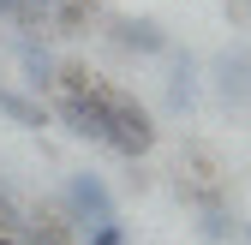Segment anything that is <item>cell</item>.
<instances>
[{"label":"cell","instance_id":"6da1fadb","mask_svg":"<svg viewBox=\"0 0 251 245\" xmlns=\"http://www.w3.org/2000/svg\"><path fill=\"white\" fill-rule=\"evenodd\" d=\"M102 102H108V149L126 162H138L155 149V120L138 96H126V90H102Z\"/></svg>","mask_w":251,"mask_h":245},{"label":"cell","instance_id":"7a4b0ae2","mask_svg":"<svg viewBox=\"0 0 251 245\" xmlns=\"http://www.w3.org/2000/svg\"><path fill=\"white\" fill-rule=\"evenodd\" d=\"M66 221H78V227L120 221V216H114V192L102 186L96 173H72V179H66Z\"/></svg>","mask_w":251,"mask_h":245},{"label":"cell","instance_id":"3957f363","mask_svg":"<svg viewBox=\"0 0 251 245\" xmlns=\"http://www.w3.org/2000/svg\"><path fill=\"white\" fill-rule=\"evenodd\" d=\"M60 120H66L72 138H90V144H108V102H102V84L84 90V96H60Z\"/></svg>","mask_w":251,"mask_h":245},{"label":"cell","instance_id":"277c9868","mask_svg":"<svg viewBox=\"0 0 251 245\" xmlns=\"http://www.w3.org/2000/svg\"><path fill=\"white\" fill-rule=\"evenodd\" d=\"M108 30H114V42L126 54H168V30L155 18H114Z\"/></svg>","mask_w":251,"mask_h":245},{"label":"cell","instance_id":"5b68a950","mask_svg":"<svg viewBox=\"0 0 251 245\" xmlns=\"http://www.w3.org/2000/svg\"><path fill=\"white\" fill-rule=\"evenodd\" d=\"M0 114H6L12 126H24V132H42L48 126V108L36 96H24V90H12V84H0Z\"/></svg>","mask_w":251,"mask_h":245},{"label":"cell","instance_id":"8992f818","mask_svg":"<svg viewBox=\"0 0 251 245\" xmlns=\"http://www.w3.org/2000/svg\"><path fill=\"white\" fill-rule=\"evenodd\" d=\"M18 66H24V84L42 96V90L54 84V72H60V60H54L48 48H36V42H24V48H18Z\"/></svg>","mask_w":251,"mask_h":245},{"label":"cell","instance_id":"52a82bcc","mask_svg":"<svg viewBox=\"0 0 251 245\" xmlns=\"http://www.w3.org/2000/svg\"><path fill=\"white\" fill-rule=\"evenodd\" d=\"M168 102H174V108H192V102H198V72H192V60H185V54L174 60V84H168Z\"/></svg>","mask_w":251,"mask_h":245},{"label":"cell","instance_id":"ba28073f","mask_svg":"<svg viewBox=\"0 0 251 245\" xmlns=\"http://www.w3.org/2000/svg\"><path fill=\"white\" fill-rule=\"evenodd\" d=\"M30 245H72V221L36 216V221H30Z\"/></svg>","mask_w":251,"mask_h":245},{"label":"cell","instance_id":"9c48e42d","mask_svg":"<svg viewBox=\"0 0 251 245\" xmlns=\"http://www.w3.org/2000/svg\"><path fill=\"white\" fill-rule=\"evenodd\" d=\"M54 84L66 90V96H84V90H96V72H90V66H78V60H66V66L54 72Z\"/></svg>","mask_w":251,"mask_h":245},{"label":"cell","instance_id":"30bf717a","mask_svg":"<svg viewBox=\"0 0 251 245\" xmlns=\"http://www.w3.org/2000/svg\"><path fill=\"white\" fill-rule=\"evenodd\" d=\"M203 239H233V216H227L222 203H209V209H203Z\"/></svg>","mask_w":251,"mask_h":245},{"label":"cell","instance_id":"8fae6325","mask_svg":"<svg viewBox=\"0 0 251 245\" xmlns=\"http://www.w3.org/2000/svg\"><path fill=\"white\" fill-rule=\"evenodd\" d=\"M84 233H90V245H126L120 221H102V227H84Z\"/></svg>","mask_w":251,"mask_h":245},{"label":"cell","instance_id":"7c38bea8","mask_svg":"<svg viewBox=\"0 0 251 245\" xmlns=\"http://www.w3.org/2000/svg\"><path fill=\"white\" fill-rule=\"evenodd\" d=\"M0 221H12V203H6V197H0Z\"/></svg>","mask_w":251,"mask_h":245},{"label":"cell","instance_id":"4fadbf2b","mask_svg":"<svg viewBox=\"0 0 251 245\" xmlns=\"http://www.w3.org/2000/svg\"><path fill=\"white\" fill-rule=\"evenodd\" d=\"M0 245H18V239H12V233H6V227H0Z\"/></svg>","mask_w":251,"mask_h":245},{"label":"cell","instance_id":"5bb4252c","mask_svg":"<svg viewBox=\"0 0 251 245\" xmlns=\"http://www.w3.org/2000/svg\"><path fill=\"white\" fill-rule=\"evenodd\" d=\"M36 6H42V12H48V6H54V0H36Z\"/></svg>","mask_w":251,"mask_h":245}]
</instances>
